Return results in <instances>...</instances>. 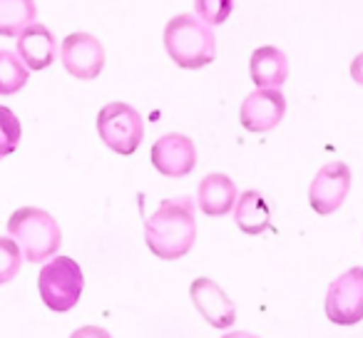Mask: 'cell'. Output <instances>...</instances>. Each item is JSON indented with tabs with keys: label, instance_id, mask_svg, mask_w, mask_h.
Masks as SVG:
<instances>
[{
	"label": "cell",
	"instance_id": "4fadbf2b",
	"mask_svg": "<svg viewBox=\"0 0 363 338\" xmlns=\"http://www.w3.org/2000/svg\"><path fill=\"white\" fill-rule=\"evenodd\" d=\"M199 209H202L207 217H224L234 209L237 204V187L227 174H207V177L199 182Z\"/></svg>",
	"mask_w": 363,
	"mask_h": 338
},
{
	"label": "cell",
	"instance_id": "8992f818",
	"mask_svg": "<svg viewBox=\"0 0 363 338\" xmlns=\"http://www.w3.org/2000/svg\"><path fill=\"white\" fill-rule=\"evenodd\" d=\"M323 308L336 326H356L363 321V266H353L333 278Z\"/></svg>",
	"mask_w": 363,
	"mask_h": 338
},
{
	"label": "cell",
	"instance_id": "ffe728a7",
	"mask_svg": "<svg viewBox=\"0 0 363 338\" xmlns=\"http://www.w3.org/2000/svg\"><path fill=\"white\" fill-rule=\"evenodd\" d=\"M197 16L204 26H222L234 11V0H194Z\"/></svg>",
	"mask_w": 363,
	"mask_h": 338
},
{
	"label": "cell",
	"instance_id": "9a60e30c",
	"mask_svg": "<svg viewBox=\"0 0 363 338\" xmlns=\"http://www.w3.org/2000/svg\"><path fill=\"white\" fill-rule=\"evenodd\" d=\"M234 219H237V227L242 229L244 234L257 237V234L267 232L269 224H272V209H269L267 199H264L257 189H249L242 197H237Z\"/></svg>",
	"mask_w": 363,
	"mask_h": 338
},
{
	"label": "cell",
	"instance_id": "8fae6325",
	"mask_svg": "<svg viewBox=\"0 0 363 338\" xmlns=\"http://www.w3.org/2000/svg\"><path fill=\"white\" fill-rule=\"evenodd\" d=\"M189 296H192L194 308L199 311V316L214 328H229L237 321V306L227 296L222 286L214 278L199 276L189 286Z\"/></svg>",
	"mask_w": 363,
	"mask_h": 338
},
{
	"label": "cell",
	"instance_id": "52a82bcc",
	"mask_svg": "<svg viewBox=\"0 0 363 338\" xmlns=\"http://www.w3.org/2000/svg\"><path fill=\"white\" fill-rule=\"evenodd\" d=\"M351 189V169L346 162H328L313 177L308 187V204L316 214H333L348 197Z\"/></svg>",
	"mask_w": 363,
	"mask_h": 338
},
{
	"label": "cell",
	"instance_id": "3957f363",
	"mask_svg": "<svg viewBox=\"0 0 363 338\" xmlns=\"http://www.w3.org/2000/svg\"><path fill=\"white\" fill-rule=\"evenodd\" d=\"M8 234L30 264H43L52 259L62 244L60 224L52 219V214L38 207L16 209L8 219Z\"/></svg>",
	"mask_w": 363,
	"mask_h": 338
},
{
	"label": "cell",
	"instance_id": "2e32d148",
	"mask_svg": "<svg viewBox=\"0 0 363 338\" xmlns=\"http://www.w3.org/2000/svg\"><path fill=\"white\" fill-rule=\"evenodd\" d=\"M35 0H0V35L18 38L30 23H35Z\"/></svg>",
	"mask_w": 363,
	"mask_h": 338
},
{
	"label": "cell",
	"instance_id": "9c48e42d",
	"mask_svg": "<svg viewBox=\"0 0 363 338\" xmlns=\"http://www.w3.org/2000/svg\"><path fill=\"white\" fill-rule=\"evenodd\" d=\"M286 115V97L279 92V87H259L247 100L242 102L239 110V122L247 132H269L279 125Z\"/></svg>",
	"mask_w": 363,
	"mask_h": 338
},
{
	"label": "cell",
	"instance_id": "7a4b0ae2",
	"mask_svg": "<svg viewBox=\"0 0 363 338\" xmlns=\"http://www.w3.org/2000/svg\"><path fill=\"white\" fill-rule=\"evenodd\" d=\"M164 50L182 70H199L217 57V38L189 13L174 16L164 28Z\"/></svg>",
	"mask_w": 363,
	"mask_h": 338
},
{
	"label": "cell",
	"instance_id": "7c38bea8",
	"mask_svg": "<svg viewBox=\"0 0 363 338\" xmlns=\"http://www.w3.org/2000/svg\"><path fill=\"white\" fill-rule=\"evenodd\" d=\"M57 43L52 38L50 28L43 23H30L26 30L18 35V57L28 70H45L55 62Z\"/></svg>",
	"mask_w": 363,
	"mask_h": 338
},
{
	"label": "cell",
	"instance_id": "5b68a950",
	"mask_svg": "<svg viewBox=\"0 0 363 338\" xmlns=\"http://www.w3.org/2000/svg\"><path fill=\"white\" fill-rule=\"evenodd\" d=\"M97 135L112 152L130 157L137 152L145 137L142 115L127 102H110L97 115Z\"/></svg>",
	"mask_w": 363,
	"mask_h": 338
},
{
	"label": "cell",
	"instance_id": "277c9868",
	"mask_svg": "<svg viewBox=\"0 0 363 338\" xmlns=\"http://www.w3.org/2000/svg\"><path fill=\"white\" fill-rule=\"evenodd\" d=\"M85 288V276L75 259L52 257L38 274V293L43 303L55 313H67L77 306Z\"/></svg>",
	"mask_w": 363,
	"mask_h": 338
},
{
	"label": "cell",
	"instance_id": "603a6c76",
	"mask_svg": "<svg viewBox=\"0 0 363 338\" xmlns=\"http://www.w3.org/2000/svg\"><path fill=\"white\" fill-rule=\"evenodd\" d=\"M222 338H259L254 333H247V331H232V333H224Z\"/></svg>",
	"mask_w": 363,
	"mask_h": 338
},
{
	"label": "cell",
	"instance_id": "e0dca14e",
	"mask_svg": "<svg viewBox=\"0 0 363 338\" xmlns=\"http://www.w3.org/2000/svg\"><path fill=\"white\" fill-rule=\"evenodd\" d=\"M30 70L11 50H0V95H16L28 85Z\"/></svg>",
	"mask_w": 363,
	"mask_h": 338
},
{
	"label": "cell",
	"instance_id": "30bf717a",
	"mask_svg": "<svg viewBox=\"0 0 363 338\" xmlns=\"http://www.w3.org/2000/svg\"><path fill=\"white\" fill-rule=\"evenodd\" d=\"M152 164L160 174L172 179L187 177L197 167V147L187 135L172 132L152 145Z\"/></svg>",
	"mask_w": 363,
	"mask_h": 338
},
{
	"label": "cell",
	"instance_id": "ba28073f",
	"mask_svg": "<svg viewBox=\"0 0 363 338\" xmlns=\"http://www.w3.org/2000/svg\"><path fill=\"white\" fill-rule=\"evenodd\" d=\"M60 60L77 80H95L105 67V47L90 33H72L62 40Z\"/></svg>",
	"mask_w": 363,
	"mask_h": 338
},
{
	"label": "cell",
	"instance_id": "44dd1931",
	"mask_svg": "<svg viewBox=\"0 0 363 338\" xmlns=\"http://www.w3.org/2000/svg\"><path fill=\"white\" fill-rule=\"evenodd\" d=\"M70 338H112L110 331L102 326H82L70 333Z\"/></svg>",
	"mask_w": 363,
	"mask_h": 338
},
{
	"label": "cell",
	"instance_id": "6da1fadb",
	"mask_svg": "<svg viewBox=\"0 0 363 338\" xmlns=\"http://www.w3.org/2000/svg\"><path fill=\"white\" fill-rule=\"evenodd\" d=\"M194 239H197V219L189 197L164 199L145 224L147 249L164 261H177L192 252Z\"/></svg>",
	"mask_w": 363,
	"mask_h": 338
},
{
	"label": "cell",
	"instance_id": "d6986e66",
	"mask_svg": "<svg viewBox=\"0 0 363 338\" xmlns=\"http://www.w3.org/2000/svg\"><path fill=\"white\" fill-rule=\"evenodd\" d=\"M23 264V252L11 237H0V286L18 276Z\"/></svg>",
	"mask_w": 363,
	"mask_h": 338
},
{
	"label": "cell",
	"instance_id": "5bb4252c",
	"mask_svg": "<svg viewBox=\"0 0 363 338\" xmlns=\"http://www.w3.org/2000/svg\"><path fill=\"white\" fill-rule=\"evenodd\" d=\"M249 75L257 87H279L286 82L289 75V62L279 47L264 45L257 47L249 60Z\"/></svg>",
	"mask_w": 363,
	"mask_h": 338
},
{
	"label": "cell",
	"instance_id": "ac0fdd59",
	"mask_svg": "<svg viewBox=\"0 0 363 338\" xmlns=\"http://www.w3.org/2000/svg\"><path fill=\"white\" fill-rule=\"evenodd\" d=\"M23 137V127L18 115L11 110V107L0 105V159L18 150Z\"/></svg>",
	"mask_w": 363,
	"mask_h": 338
},
{
	"label": "cell",
	"instance_id": "7402d4cb",
	"mask_svg": "<svg viewBox=\"0 0 363 338\" xmlns=\"http://www.w3.org/2000/svg\"><path fill=\"white\" fill-rule=\"evenodd\" d=\"M351 77H353V82L363 85V52H361V55L353 57V62H351Z\"/></svg>",
	"mask_w": 363,
	"mask_h": 338
}]
</instances>
